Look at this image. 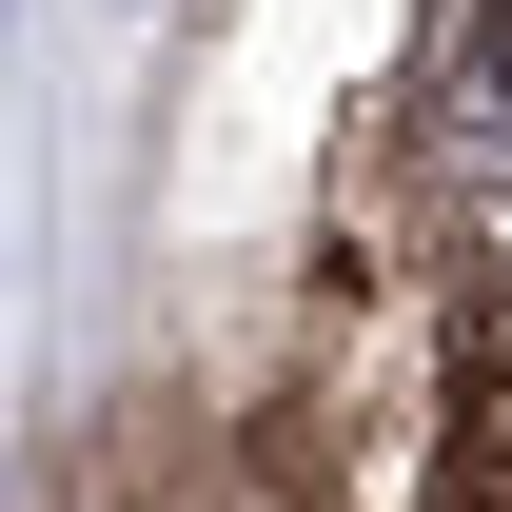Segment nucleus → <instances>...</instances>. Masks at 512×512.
Instances as JSON below:
<instances>
[{
  "label": "nucleus",
  "mask_w": 512,
  "mask_h": 512,
  "mask_svg": "<svg viewBox=\"0 0 512 512\" xmlns=\"http://www.w3.org/2000/svg\"><path fill=\"white\" fill-rule=\"evenodd\" d=\"M473 79H493V99H512V0H473Z\"/></svg>",
  "instance_id": "nucleus-1"
}]
</instances>
